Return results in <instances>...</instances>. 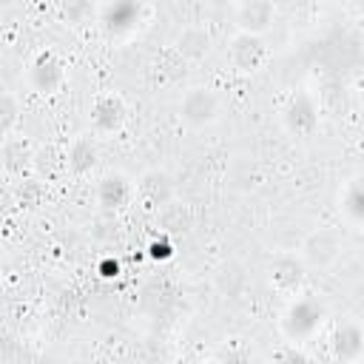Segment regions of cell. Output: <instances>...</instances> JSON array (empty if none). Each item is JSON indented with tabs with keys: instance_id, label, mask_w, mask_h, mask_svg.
<instances>
[{
	"instance_id": "cell-7",
	"label": "cell",
	"mask_w": 364,
	"mask_h": 364,
	"mask_svg": "<svg viewBox=\"0 0 364 364\" xmlns=\"http://www.w3.org/2000/svg\"><path fill=\"white\" fill-rule=\"evenodd\" d=\"M276 23V6L267 0H245L233 6V26L239 34L264 37Z\"/></svg>"
},
{
	"instance_id": "cell-16",
	"label": "cell",
	"mask_w": 364,
	"mask_h": 364,
	"mask_svg": "<svg viewBox=\"0 0 364 364\" xmlns=\"http://www.w3.org/2000/svg\"><path fill=\"white\" fill-rule=\"evenodd\" d=\"M273 364H313V361H310L296 344H287V347H282V350L276 353Z\"/></svg>"
},
{
	"instance_id": "cell-1",
	"label": "cell",
	"mask_w": 364,
	"mask_h": 364,
	"mask_svg": "<svg viewBox=\"0 0 364 364\" xmlns=\"http://www.w3.org/2000/svg\"><path fill=\"white\" fill-rule=\"evenodd\" d=\"M324 318H327V307L313 293H301L287 301V307L279 318V333L284 336L287 344L299 347V344L310 341L316 333H321Z\"/></svg>"
},
{
	"instance_id": "cell-18",
	"label": "cell",
	"mask_w": 364,
	"mask_h": 364,
	"mask_svg": "<svg viewBox=\"0 0 364 364\" xmlns=\"http://www.w3.org/2000/svg\"><path fill=\"white\" fill-rule=\"evenodd\" d=\"M355 364H364V358H358V361H355Z\"/></svg>"
},
{
	"instance_id": "cell-5",
	"label": "cell",
	"mask_w": 364,
	"mask_h": 364,
	"mask_svg": "<svg viewBox=\"0 0 364 364\" xmlns=\"http://www.w3.org/2000/svg\"><path fill=\"white\" fill-rule=\"evenodd\" d=\"M125 119H128L125 100L114 91L97 94L94 102L88 105V134H94V136H111V134L122 131Z\"/></svg>"
},
{
	"instance_id": "cell-15",
	"label": "cell",
	"mask_w": 364,
	"mask_h": 364,
	"mask_svg": "<svg viewBox=\"0 0 364 364\" xmlns=\"http://www.w3.org/2000/svg\"><path fill=\"white\" fill-rule=\"evenodd\" d=\"M173 46H176V51L185 60H202L210 51V34L202 26H188V28L179 31V37H176Z\"/></svg>"
},
{
	"instance_id": "cell-12",
	"label": "cell",
	"mask_w": 364,
	"mask_h": 364,
	"mask_svg": "<svg viewBox=\"0 0 364 364\" xmlns=\"http://www.w3.org/2000/svg\"><path fill=\"white\" fill-rule=\"evenodd\" d=\"M284 125L293 136H310L318 128V111L307 94H299L284 108Z\"/></svg>"
},
{
	"instance_id": "cell-13",
	"label": "cell",
	"mask_w": 364,
	"mask_h": 364,
	"mask_svg": "<svg viewBox=\"0 0 364 364\" xmlns=\"http://www.w3.org/2000/svg\"><path fill=\"white\" fill-rule=\"evenodd\" d=\"M134 196H136V185H134L128 176H122V173H108V176H102L100 188H97V199H100V205H102L105 210H119V208H125Z\"/></svg>"
},
{
	"instance_id": "cell-2",
	"label": "cell",
	"mask_w": 364,
	"mask_h": 364,
	"mask_svg": "<svg viewBox=\"0 0 364 364\" xmlns=\"http://www.w3.org/2000/svg\"><path fill=\"white\" fill-rule=\"evenodd\" d=\"M344 253V230L336 225H321L304 233L299 245V256L304 259L307 270H330Z\"/></svg>"
},
{
	"instance_id": "cell-4",
	"label": "cell",
	"mask_w": 364,
	"mask_h": 364,
	"mask_svg": "<svg viewBox=\"0 0 364 364\" xmlns=\"http://www.w3.org/2000/svg\"><path fill=\"white\" fill-rule=\"evenodd\" d=\"M264 276H267V284L276 293H282L287 299H296V296H301V287H304V279H307V264L299 256V250L296 253H290V250L287 253H276L267 262Z\"/></svg>"
},
{
	"instance_id": "cell-9",
	"label": "cell",
	"mask_w": 364,
	"mask_h": 364,
	"mask_svg": "<svg viewBox=\"0 0 364 364\" xmlns=\"http://www.w3.org/2000/svg\"><path fill=\"white\" fill-rule=\"evenodd\" d=\"M338 216L347 228L364 230V173L350 176L338 191Z\"/></svg>"
},
{
	"instance_id": "cell-17",
	"label": "cell",
	"mask_w": 364,
	"mask_h": 364,
	"mask_svg": "<svg viewBox=\"0 0 364 364\" xmlns=\"http://www.w3.org/2000/svg\"><path fill=\"white\" fill-rule=\"evenodd\" d=\"M11 125H14V100L11 94L3 97V134H11Z\"/></svg>"
},
{
	"instance_id": "cell-8",
	"label": "cell",
	"mask_w": 364,
	"mask_h": 364,
	"mask_svg": "<svg viewBox=\"0 0 364 364\" xmlns=\"http://www.w3.org/2000/svg\"><path fill=\"white\" fill-rule=\"evenodd\" d=\"M330 353L338 364H355L364 358V324L358 318H344L330 336Z\"/></svg>"
},
{
	"instance_id": "cell-10",
	"label": "cell",
	"mask_w": 364,
	"mask_h": 364,
	"mask_svg": "<svg viewBox=\"0 0 364 364\" xmlns=\"http://www.w3.org/2000/svg\"><path fill=\"white\" fill-rule=\"evenodd\" d=\"M28 80H31V85H34L40 94H54V91H60L63 82H65V68H63V63H60L51 51H43V54H37V57L31 60V65H28Z\"/></svg>"
},
{
	"instance_id": "cell-11",
	"label": "cell",
	"mask_w": 364,
	"mask_h": 364,
	"mask_svg": "<svg viewBox=\"0 0 364 364\" xmlns=\"http://www.w3.org/2000/svg\"><path fill=\"white\" fill-rule=\"evenodd\" d=\"M134 185H136V196H139L148 208H165V205L173 199V179L168 176V171L151 168V171H145Z\"/></svg>"
},
{
	"instance_id": "cell-3",
	"label": "cell",
	"mask_w": 364,
	"mask_h": 364,
	"mask_svg": "<svg viewBox=\"0 0 364 364\" xmlns=\"http://www.w3.org/2000/svg\"><path fill=\"white\" fill-rule=\"evenodd\" d=\"M179 122H185L191 131H202L210 128L213 122H219L222 117V100L210 85H191L176 105Z\"/></svg>"
},
{
	"instance_id": "cell-14",
	"label": "cell",
	"mask_w": 364,
	"mask_h": 364,
	"mask_svg": "<svg viewBox=\"0 0 364 364\" xmlns=\"http://www.w3.org/2000/svg\"><path fill=\"white\" fill-rule=\"evenodd\" d=\"M68 168L74 173H88L97 165V136L94 134H80L71 139L68 151H65Z\"/></svg>"
},
{
	"instance_id": "cell-6",
	"label": "cell",
	"mask_w": 364,
	"mask_h": 364,
	"mask_svg": "<svg viewBox=\"0 0 364 364\" xmlns=\"http://www.w3.org/2000/svg\"><path fill=\"white\" fill-rule=\"evenodd\" d=\"M270 60V46L264 37L256 34H233V40L228 43V63L236 74H256L267 65Z\"/></svg>"
}]
</instances>
